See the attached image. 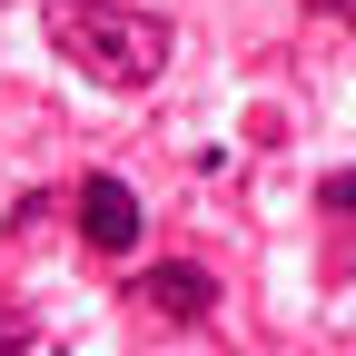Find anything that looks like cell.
Masks as SVG:
<instances>
[{
  "label": "cell",
  "mask_w": 356,
  "mask_h": 356,
  "mask_svg": "<svg viewBox=\"0 0 356 356\" xmlns=\"http://www.w3.org/2000/svg\"><path fill=\"white\" fill-rule=\"evenodd\" d=\"M40 30H50V50L99 79V89H149L168 70V10H139V0H50L40 10Z\"/></svg>",
  "instance_id": "cell-1"
},
{
  "label": "cell",
  "mask_w": 356,
  "mask_h": 356,
  "mask_svg": "<svg viewBox=\"0 0 356 356\" xmlns=\"http://www.w3.org/2000/svg\"><path fill=\"white\" fill-rule=\"evenodd\" d=\"M70 208H79V238L89 248H139V228H149V208H139V188H129V178L119 168H89L79 178V188H70Z\"/></svg>",
  "instance_id": "cell-2"
},
{
  "label": "cell",
  "mask_w": 356,
  "mask_h": 356,
  "mask_svg": "<svg viewBox=\"0 0 356 356\" xmlns=\"http://www.w3.org/2000/svg\"><path fill=\"white\" fill-rule=\"evenodd\" d=\"M129 297H139L149 317H168V327H208V317H218V277H208L198 257H159V267H139Z\"/></svg>",
  "instance_id": "cell-3"
},
{
  "label": "cell",
  "mask_w": 356,
  "mask_h": 356,
  "mask_svg": "<svg viewBox=\"0 0 356 356\" xmlns=\"http://www.w3.org/2000/svg\"><path fill=\"white\" fill-rule=\"evenodd\" d=\"M317 208H356V168H337V178H317Z\"/></svg>",
  "instance_id": "cell-4"
},
{
  "label": "cell",
  "mask_w": 356,
  "mask_h": 356,
  "mask_svg": "<svg viewBox=\"0 0 356 356\" xmlns=\"http://www.w3.org/2000/svg\"><path fill=\"white\" fill-rule=\"evenodd\" d=\"M0 356H30V327L20 317H0Z\"/></svg>",
  "instance_id": "cell-5"
},
{
  "label": "cell",
  "mask_w": 356,
  "mask_h": 356,
  "mask_svg": "<svg viewBox=\"0 0 356 356\" xmlns=\"http://www.w3.org/2000/svg\"><path fill=\"white\" fill-rule=\"evenodd\" d=\"M317 10H337V20H346V30H356V0H317Z\"/></svg>",
  "instance_id": "cell-6"
}]
</instances>
